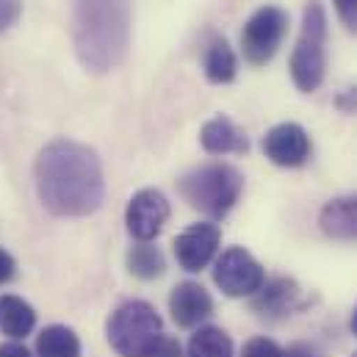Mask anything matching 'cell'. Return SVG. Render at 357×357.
Instances as JSON below:
<instances>
[{
  "label": "cell",
  "mask_w": 357,
  "mask_h": 357,
  "mask_svg": "<svg viewBox=\"0 0 357 357\" xmlns=\"http://www.w3.org/2000/svg\"><path fill=\"white\" fill-rule=\"evenodd\" d=\"M36 194L56 216H89L105 199L100 155L73 139H53L33 164Z\"/></svg>",
  "instance_id": "6da1fadb"
},
{
  "label": "cell",
  "mask_w": 357,
  "mask_h": 357,
  "mask_svg": "<svg viewBox=\"0 0 357 357\" xmlns=\"http://www.w3.org/2000/svg\"><path fill=\"white\" fill-rule=\"evenodd\" d=\"M73 45L84 70H116L130 45V0H73Z\"/></svg>",
  "instance_id": "7a4b0ae2"
},
{
  "label": "cell",
  "mask_w": 357,
  "mask_h": 357,
  "mask_svg": "<svg viewBox=\"0 0 357 357\" xmlns=\"http://www.w3.org/2000/svg\"><path fill=\"white\" fill-rule=\"evenodd\" d=\"M296 89L313 94L327 75V11L319 0H310L302 11V28L288 61Z\"/></svg>",
  "instance_id": "3957f363"
},
{
  "label": "cell",
  "mask_w": 357,
  "mask_h": 357,
  "mask_svg": "<svg viewBox=\"0 0 357 357\" xmlns=\"http://www.w3.org/2000/svg\"><path fill=\"white\" fill-rule=\"evenodd\" d=\"M241 191L244 175L233 164H205L180 180L183 199L211 219H225L236 208Z\"/></svg>",
  "instance_id": "277c9868"
},
{
  "label": "cell",
  "mask_w": 357,
  "mask_h": 357,
  "mask_svg": "<svg viewBox=\"0 0 357 357\" xmlns=\"http://www.w3.org/2000/svg\"><path fill=\"white\" fill-rule=\"evenodd\" d=\"M105 335L119 357H144L164 335V321L150 302L128 299L108 316Z\"/></svg>",
  "instance_id": "5b68a950"
},
{
  "label": "cell",
  "mask_w": 357,
  "mask_h": 357,
  "mask_svg": "<svg viewBox=\"0 0 357 357\" xmlns=\"http://www.w3.org/2000/svg\"><path fill=\"white\" fill-rule=\"evenodd\" d=\"M288 31V14L280 6H261L241 31V50L252 67L268 64Z\"/></svg>",
  "instance_id": "8992f818"
},
{
  "label": "cell",
  "mask_w": 357,
  "mask_h": 357,
  "mask_svg": "<svg viewBox=\"0 0 357 357\" xmlns=\"http://www.w3.org/2000/svg\"><path fill=\"white\" fill-rule=\"evenodd\" d=\"M213 282L225 296H255L266 282V271L244 247H230L219 255L213 266Z\"/></svg>",
  "instance_id": "52a82bcc"
},
{
  "label": "cell",
  "mask_w": 357,
  "mask_h": 357,
  "mask_svg": "<svg viewBox=\"0 0 357 357\" xmlns=\"http://www.w3.org/2000/svg\"><path fill=\"white\" fill-rule=\"evenodd\" d=\"M169 199L164 197V191L158 188H142L130 197L128 208H125V225L128 233L136 241H153L161 236L164 225L169 222Z\"/></svg>",
  "instance_id": "ba28073f"
},
{
  "label": "cell",
  "mask_w": 357,
  "mask_h": 357,
  "mask_svg": "<svg viewBox=\"0 0 357 357\" xmlns=\"http://www.w3.org/2000/svg\"><path fill=\"white\" fill-rule=\"evenodd\" d=\"M310 136L296 122H280L264 136V155L274 167L296 169L305 167L310 158Z\"/></svg>",
  "instance_id": "9c48e42d"
},
{
  "label": "cell",
  "mask_w": 357,
  "mask_h": 357,
  "mask_svg": "<svg viewBox=\"0 0 357 357\" xmlns=\"http://www.w3.org/2000/svg\"><path fill=\"white\" fill-rule=\"evenodd\" d=\"M222 244V230L213 222H197L191 227H185L175 238V258L180 268L185 271H202L213 261L216 250Z\"/></svg>",
  "instance_id": "30bf717a"
},
{
  "label": "cell",
  "mask_w": 357,
  "mask_h": 357,
  "mask_svg": "<svg viewBox=\"0 0 357 357\" xmlns=\"http://www.w3.org/2000/svg\"><path fill=\"white\" fill-rule=\"evenodd\" d=\"M169 313L178 327L191 330V327H199L213 313V299L199 282L185 280V282H178L169 294Z\"/></svg>",
  "instance_id": "8fae6325"
},
{
  "label": "cell",
  "mask_w": 357,
  "mask_h": 357,
  "mask_svg": "<svg viewBox=\"0 0 357 357\" xmlns=\"http://www.w3.org/2000/svg\"><path fill=\"white\" fill-rule=\"evenodd\" d=\"M199 144L211 155H244L250 150L247 133L225 114L208 119L199 130Z\"/></svg>",
  "instance_id": "7c38bea8"
},
{
  "label": "cell",
  "mask_w": 357,
  "mask_h": 357,
  "mask_svg": "<svg viewBox=\"0 0 357 357\" xmlns=\"http://www.w3.org/2000/svg\"><path fill=\"white\" fill-rule=\"evenodd\" d=\"M319 227L335 241H357V194L330 199L319 211Z\"/></svg>",
  "instance_id": "4fadbf2b"
},
{
  "label": "cell",
  "mask_w": 357,
  "mask_h": 357,
  "mask_svg": "<svg viewBox=\"0 0 357 357\" xmlns=\"http://www.w3.org/2000/svg\"><path fill=\"white\" fill-rule=\"evenodd\" d=\"M252 307L264 316H288L302 307V291L294 280L277 277L271 282H264V288L252 296Z\"/></svg>",
  "instance_id": "5bb4252c"
},
{
  "label": "cell",
  "mask_w": 357,
  "mask_h": 357,
  "mask_svg": "<svg viewBox=\"0 0 357 357\" xmlns=\"http://www.w3.org/2000/svg\"><path fill=\"white\" fill-rule=\"evenodd\" d=\"M36 327V310L14 296V294H3L0 296V333L8 335L11 341H20L25 335H31Z\"/></svg>",
  "instance_id": "9a60e30c"
},
{
  "label": "cell",
  "mask_w": 357,
  "mask_h": 357,
  "mask_svg": "<svg viewBox=\"0 0 357 357\" xmlns=\"http://www.w3.org/2000/svg\"><path fill=\"white\" fill-rule=\"evenodd\" d=\"M39 357H81V338L67 324H50L36 338Z\"/></svg>",
  "instance_id": "2e32d148"
},
{
  "label": "cell",
  "mask_w": 357,
  "mask_h": 357,
  "mask_svg": "<svg viewBox=\"0 0 357 357\" xmlns=\"http://www.w3.org/2000/svg\"><path fill=\"white\" fill-rule=\"evenodd\" d=\"M202 67H205V78L211 84H219V86L236 81V75H238V59H236L233 47L225 39H213L208 45Z\"/></svg>",
  "instance_id": "e0dca14e"
},
{
  "label": "cell",
  "mask_w": 357,
  "mask_h": 357,
  "mask_svg": "<svg viewBox=\"0 0 357 357\" xmlns=\"http://www.w3.org/2000/svg\"><path fill=\"white\" fill-rule=\"evenodd\" d=\"M185 357H233V341L222 327L213 324L197 327L194 335L188 338Z\"/></svg>",
  "instance_id": "ac0fdd59"
},
{
  "label": "cell",
  "mask_w": 357,
  "mask_h": 357,
  "mask_svg": "<svg viewBox=\"0 0 357 357\" xmlns=\"http://www.w3.org/2000/svg\"><path fill=\"white\" fill-rule=\"evenodd\" d=\"M128 268L139 280H158L167 271V261H164V252L158 247H153L150 241H139L128 252Z\"/></svg>",
  "instance_id": "d6986e66"
},
{
  "label": "cell",
  "mask_w": 357,
  "mask_h": 357,
  "mask_svg": "<svg viewBox=\"0 0 357 357\" xmlns=\"http://www.w3.org/2000/svg\"><path fill=\"white\" fill-rule=\"evenodd\" d=\"M241 357H285V349L277 341L266 338V335H258V338H250L244 344Z\"/></svg>",
  "instance_id": "ffe728a7"
},
{
  "label": "cell",
  "mask_w": 357,
  "mask_h": 357,
  "mask_svg": "<svg viewBox=\"0 0 357 357\" xmlns=\"http://www.w3.org/2000/svg\"><path fill=\"white\" fill-rule=\"evenodd\" d=\"M144 357H185V355H183V347H180L178 338H172V335H161L158 344H155Z\"/></svg>",
  "instance_id": "44dd1931"
},
{
  "label": "cell",
  "mask_w": 357,
  "mask_h": 357,
  "mask_svg": "<svg viewBox=\"0 0 357 357\" xmlns=\"http://www.w3.org/2000/svg\"><path fill=\"white\" fill-rule=\"evenodd\" d=\"M333 6H335V11H338V17H341V22L357 33V0H333Z\"/></svg>",
  "instance_id": "7402d4cb"
},
{
  "label": "cell",
  "mask_w": 357,
  "mask_h": 357,
  "mask_svg": "<svg viewBox=\"0 0 357 357\" xmlns=\"http://www.w3.org/2000/svg\"><path fill=\"white\" fill-rule=\"evenodd\" d=\"M22 3L20 0H0V31H8L20 20Z\"/></svg>",
  "instance_id": "603a6c76"
},
{
  "label": "cell",
  "mask_w": 357,
  "mask_h": 357,
  "mask_svg": "<svg viewBox=\"0 0 357 357\" xmlns=\"http://www.w3.org/2000/svg\"><path fill=\"white\" fill-rule=\"evenodd\" d=\"M14 268H17L14 258L0 247V285H3V282H8V280L14 277Z\"/></svg>",
  "instance_id": "cb8c5ba5"
},
{
  "label": "cell",
  "mask_w": 357,
  "mask_h": 357,
  "mask_svg": "<svg viewBox=\"0 0 357 357\" xmlns=\"http://www.w3.org/2000/svg\"><path fill=\"white\" fill-rule=\"evenodd\" d=\"M338 108H344L347 114H355L357 111V89H347L338 94Z\"/></svg>",
  "instance_id": "d4e9b609"
},
{
  "label": "cell",
  "mask_w": 357,
  "mask_h": 357,
  "mask_svg": "<svg viewBox=\"0 0 357 357\" xmlns=\"http://www.w3.org/2000/svg\"><path fill=\"white\" fill-rule=\"evenodd\" d=\"M0 357H31V352L22 344L8 341V344H0Z\"/></svg>",
  "instance_id": "484cf974"
},
{
  "label": "cell",
  "mask_w": 357,
  "mask_h": 357,
  "mask_svg": "<svg viewBox=\"0 0 357 357\" xmlns=\"http://www.w3.org/2000/svg\"><path fill=\"white\" fill-rule=\"evenodd\" d=\"M285 357H313V349L305 344H294L291 349H285Z\"/></svg>",
  "instance_id": "4316f807"
},
{
  "label": "cell",
  "mask_w": 357,
  "mask_h": 357,
  "mask_svg": "<svg viewBox=\"0 0 357 357\" xmlns=\"http://www.w3.org/2000/svg\"><path fill=\"white\" fill-rule=\"evenodd\" d=\"M349 330H352V335L357 338V305H355V313H352V319H349Z\"/></svg>",
  "instance_id": "83f0119b"
},
{
  "label": "cell",
  "mask_w": 357,
  "mask_h": 357,
  "mask_svg": "<svg viewBox=\"0 0 357 357\" xmlns=\"http://www.w3.org/2000/svg\"><path fill=\"white\" fill-rule=\"evenodd\" d=\"M349 357H357V352H355V355H349Z\"/></svg>",
  "instance_id": "f1b7e54d"
}]
</instances>
